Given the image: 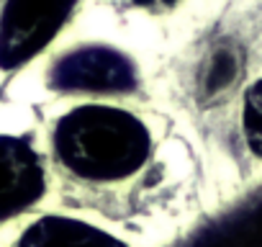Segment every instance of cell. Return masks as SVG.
<instances>
[{
	"label": "cell",
	"mask_w": 262,
	"mask_h": 247,
	"mask_svg": "<svg viewBox=\"0 0 262 247\" xmlns=\"http://www.w3.org/2000/svg\"><path fill=\"white\" fill-rule=\"evenodd\" d=\"M59 162L77 178L95 183L126 180L152 155V134L123 108L80 106L64 113L54 129Z\"/></svg>",
	"instance_id": "6da1fadb"
},
{
	"label": "cell",
	"mask_w": 262,
	"mask_h": 247,
	"mask_svg": "<svg viewBox=\"0 0 262 247\" xmlns=\"http://www.w3.org/2000/svg\"><path fill=\"white\" fill-rule=\"evenodd\" d=\"M77 0H6L0 16V67L13 70L39 54L64 26Z\"/></svg>",
	"instance_id": "7a4b0ae2"
},
{
	"label": "cell",
	"mask_w": 262,
	"mask_h": 247,
	"mask_svg": "<svg viewBox=\"0 0 262 247\" xmlns=\"http://www.w3.org/2000/svg\"><path fill=\"white\" fill-rule=\"evenodd\" d=\"M52 85L59 90L121 93L137 85V70L116 49L85 47L62 57L52 70Z\"/></svg>",
	"instance_id": "3957f363"
},
{
	"label": "cell",
	"mask_w": 262,
	"mask_h": 247,
	"mask_svg": "<svg viewBox=\"0 0 262 247\" xmlns=\"http://www.w3.org/2000/svg\"><path fill=\"white\" fill-rule=\"evenodd\" d=\"M44 196V168L34 147L16 137H0V221Z\"/></svg>",
	"instance_id": "277c9868"
},
{
	"label": "cell",
	"mask_w": 262,
	"mask_h": 247,
	"mask_svg": "<svg viewBox=\"0 0 262 247\" xmlns=\"http://www.w3.org/2000/svg\"><path fill=\"white\" fill-rule=\"evenodd\" d=\"M18 247H128V244L88 221L70 216H44L24 232Z\"/></svg>",
	"instance_id": "5b68a950"
},
{
	"label": "cell",
	"mask_w": 262,
	"mask_h": 247,
	"mask_svg": "<svg viewBox=\"0 0 262 247\" xmlns=\"http://www.w3.org/2000/svg\"><path fill=\"white\" fill-rule=\"evenodd\" d=\"M242 129H244L247 147L262 160V80H257L244 95Z\"/></svg>",
	"instance_id": "8992f818"
},
{
	"label": "cell",
	"mask_w": 262,
	"mask_h": 247,
	"mask_svg": "<svg viewBox=\"0 0 262 247\" xmlns=\"http://www.w3.org/2000/svg\"><path fill=\"white\" fill-rule=\"evenodd\" d=\"M134 3L142 8H149V11H167V8L178 6L180 0H134Z\"/></svg>",
	"instance_id": "52a82bcc"
}]
</instances>
